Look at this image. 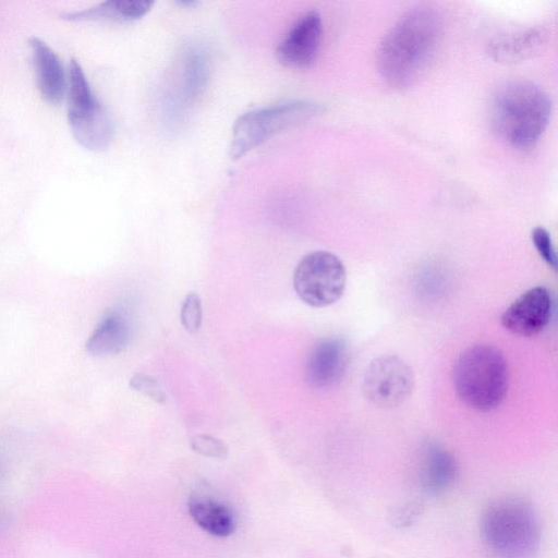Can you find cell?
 Returning a JSON list of instances; mask_svg holds the SVG:
<instances>
[{
  "instance_id": "21",
  "label": "cell",
  "mask_w": 558,
  "mask_h": 558,
  "mask_svg": "<svg viewBox=\"0 0 558 558\" xmlns=\"http://www.w3.org/2000/svg\"><path fill=\"white\" fill-rule=\"evenodd\" d=\"M191 447L195 452L209 458L222 459L228 454L227 446L210 435L201 434L195 436L192 439Z\"/></svg>"
},
{
  "instance_id": "19",
  "label": "cell",
  "mask_w": 558,
  "mask_h": 558,
  "mask_svg": "<svg viewBox=\"0 0 558 558\" xmlns=\"http://www.w3.org/2000/svg\"><path fill=\"white\" fill-rule=\"evenodd\" d=\"M180 318L184 329L191 333H195L201 325L203 318L202 301L199 296L191 292L182 302Z\"/></svg>"
},
{
  "instance_id": "1",
  "label": "cell",
  "mask_w": 558,
  "mask_h": 558,
  "mask_svg": "<svg viewBox=\"0 0 558 558\" xmlns=\"http://www.w3.org/2000/svg\"><path fill=\"white\" fill-rule=\"evenodd\" d=\"M442 20L420 5L403 14L385 34L377 52L383 78L392 87L415 84L433 64L442 38Z\"/></svg>"
},
{
  "instance_id": "2",
  "label": "cell",
  "mask_w": 558,
  "mask_h": 558,
  "mask_svg": "<svg viewBox=\"0 0 558 558\" xmlns=\"http://www.w3.org/2000/svg\"><path fill=\"white\" fill-rule=\"evenodd\" d=\"M550 114L549 96L539 86L523 80L498 86L488 113L496 135L519 149L534 146L547 128Z\"/></svg>"
},
{
  "instance_id": "3",
  "label": "cell",
  "mask_w": 558,
  "mask_h": 558,
  "mask_svg": "<svg viewBox=\"0 0 558 558\" xmlns=\"http://www.w3.org/2000/svg\"><path fill=\"white\" fill-rule=\"evenodd\" d=\"M486 548L498 558H531L538 549L541 527L532 505L521 497L495 499L481 517Z\"/></svg>"
},
{
  "instance_id": "10",
  "label": "cell",
  "mask_w": 558,
  "mask_h": 558,
  "mask_svg": "<svg viewBox=\"0 0 558 558\" xmlns=\"http://www.w3.org/2000/svg\"><path fill=\"white\" fill-rule=\"evenodd\" d=\"M349 365V348L342 338L320 339L311 350L305 364V379L314 388L336 386Z\"/></svg>"
},
{
  "instance_id": "4",
  "label": "cell",
  "mask_w": 558,
  "mask_h": 558,
  "mask_svg": "<svg viewBox=\"0 0 558 558\" xmlns=\"http://www.w3.org/2000/svg\"><path fill=\"white\" fill-rule=\"evenodd\" d=\"M452 383L459 399L468 407L487 412L505 400L509 385L507 360L492 344L465 349L452 368Z\"/></svg>"
},
{
  "instance_id": "12",
  "label": "cell",
  "mask_w": 558,
  "mask_h": 558,
  "mask_svg": "<svg viewBox=\"0 0 558 558\" xmlns=\"http://www.w3.org/2000/svg\"><path fill=\"white\" fill-rule=\"evenodd\" d=\"M38 90L49 105H58L64 95L65 74L56 52L40 38H29Z\"/></svg>"
},
{
  "instance_id": "20",
  "label": "cell",
  "mask_w": 558,
  "mask_h": 558,
  "mask_svg": "<svg viewBox=\"0 0 558 558\" xmlns=\"http://www.w3.org/2000/svg\"><path fill=\"white\" fill-rule=\"evenodd\" d=\"M130 387L157 403H165L166 401V393L158 381L146 374H134L130 379Z\"/></svg>"
},
{
  "instance_id": "15",
  "label": "cell",
  "mask_w": 558,
  "mask_h": 558,
  "mask_svg": "<svg viewBox=\"0 0 558 558\" xmlns=\"http://www.w3.org/2000/svg\"><path fill=\"white\" fill-rule=\"evenodd\" d=\"M187 509L194 522L214 536L226 537L235 530L236 522L232 510L216 499L201 495L191 496Z\"/></svg>"
},
{
  "instance_id": "14",
  "label": "cell",
  "mask_w": 558,
  "mask_h": 558,
  "mask_svg": "<svg viewBox=\"0 0 558 558\" xmlns=\"http://www.w3.org/2000/svg\"><path fill=\"white\" fill-rule=\"evenodd\" d=\"M153 5L154 1L147 0H110L81 11L65 12L62 14V19L72 22L106 21L128 23L146 15Z\"/></svg>"
},
{
  "instance_id": "16",
  "label": "cell",
  "mask_w": 558,
  "mask_h": 558,
  "mask_svg": "<svg viewBox=\"0 0 558 558\" xmlns=\"http://www.w3.org/2000/svg\"><path fill=\"white\" fill-rule=\"evenodd\" d=\"M69 124L75 141L88 150L101 151L111 143L112 122L100 102L92 111L69 120Z\"/></svg>"
},
{
  "instance_id": "5",
  "label": "cell",
  "mask_w": 558,
  "mask_h": 558,
  "mask_svg": "<svg viewBox=\"0 0 558 558\" xmlns=\"http://www.w3.org/2000/svg\"><path fill=\"white\" fill-rule=\"evenodd\" d=\"M320 105L291 100L243 113L233 125L230 156L239 159L283 130L316 116Z\"/></svg>"
},
{
  "instance_id": "18",
  "label": "cell",
  "mask_w": 558,
  "mask_h": 558,
  "mask_svg": "<svg viewBox=\"0 0 558 558\" xmlns=\"http://www.w3.org/2000/svg\"><path fill=\"white\" fill-rule=\"evenodd\" d=\"M542 32L530 28L496 40L490 50L497 60H520L537 49L542 43Z\"/></svg>"
},
{
  "instance_id": "8",
  "label": "cell",
  "mask_w": 558,
  "mask_h": 558,
  "mask_svg": "<svg viewBox=\"0 0 558 558\" xmlns=\"http://www.w3.org/2000/svg\"><path fill=\"white\" fill-rule=\"evenodd\" d=\"M553 314L550 291L536 286L518 296L502 313L500 323L505 329L518 336H534L549 323Z\"/></svg>"
},
{
  "instance_id": "22",
  "label": "cell",
  "mask_w": 558,
  "mask_h": 558,
  "mask_svg": "<svg viewBox=\"0 0 558 558\" xmlns=\"http://www.w3.org/2000/svg\"><path fill=\"white\" fill-rule=\"evenodd\" d=\"M532 242L543 260L555 270L557 256L548 231L543 227H536L532 231Z\"/></svg>"
},
{
  "instance_id": "13",
  "label": "cell",
  "mask_w": 558,
  "mask_h": 558,
  "mask_svg": "<svg viewBox=\"0 0 558 558\" xmlns=\"http://www.w3.org/2000/svg\"><path fill=\"white\" fill-rule=\"evenodd\" d=\"M131 337L130 319L122 311L113 310L97 324L86 341V350L96 356L117 354L126 349Z\"/></svg>"
},
{
  "instance_id": "11",
  "label": "cell",
  "mask_w": 558,
  "mask_h": 558,
  "mask_svg": "<svg viewBox=\"0 0 558 558\" xmlns=\"http://www.w3.org/2000/svg\"><path fill=\"white\" fill-rule=\"evenodd\" d=\"M458 477V463L453 454L437 441H427L417 460V481L429 496H440L449 490Z\"/></svg>"
},
{
  "instance_id": "7",
  "label": "cell",
  "mask_w": 558,
  "mask_h": 558,
  "mask_svg": "<svg viewBox=\"0 0 558 558\" xmlns=\"http://www.w3.org/2000/svg\"><path fill=\"white\" fill-rule=\"evenodd\" d=\"M414 388L411 366L397 355H381L373 360L364 372L362 392L374 405L395 408L402 404Z\"/></svg>"
},
{
  "instance_id": "17",
  "label": "cell",
  "mask_w": 558,
  "mask_h": 558,
  "mask_svg": "<svg viewBox=\"0 0 558 558\" xmlns=\"http://www.w3.org/2000/svg\"><path fill=\"white\" fill-rule=\"evenodd\" d=\"M208 75L207 54L199 48H192L183 61L180 90L183 100L192 101L198 97L207 84Z\"/></svg>"
},
{
  "instance_id": "9",
  "label": "cell",
  "mask_w": 558,
  "mask_h": 558,
  "mask_svg": "<svg viewBox=\"0 0 558 558\" xmlns=\"http://www.w3.org/2000/svg\"><path fill=\"white\" fill-rule=\"evenodd\" d=\"M323 34L322 19L312 10L303 14L277 47L279 62L291 69H306L317 58Z\"/></svg>"
},
{
  "instance_id": "6",
  "label": "cell",
  "mask_w": 558,
  "mask_h": 558,
  "mask_svg": "<svg viewBox=\"0 0 558 558\" xmlns=\"http://www.w3.org/2000/svg\"><path fill=\"white\" fill-rule=\"evenodd\" d=\"M347 282L345 267L333 253L315 251L305 255L293 272V288L310 306L325 307L337 302Z\"/></svg>"
}]
</instances>
